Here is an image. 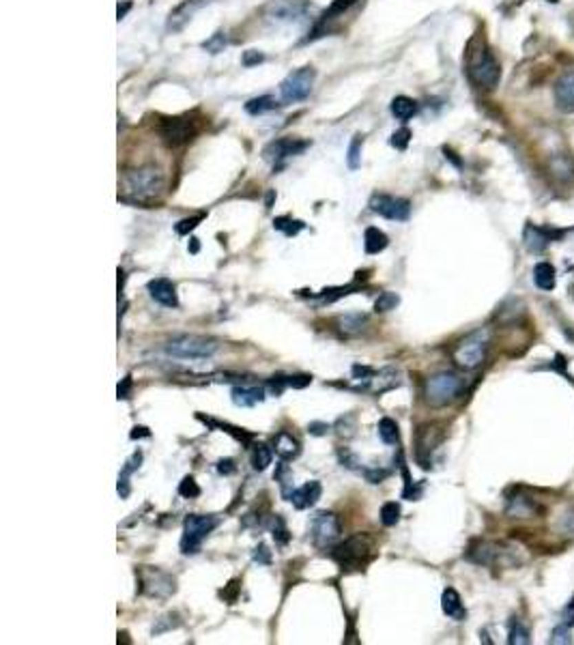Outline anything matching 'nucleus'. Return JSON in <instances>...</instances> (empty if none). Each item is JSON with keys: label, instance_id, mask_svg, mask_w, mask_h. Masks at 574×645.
<instances>
[{"label": "nucleus", "instance_id": "obj_1", "mask_svg": "<svg viewBox=\"0 0 574 645\" xmlns=\"http://www.w3.org/2000/svg\"><path fill=\"white\" fill-rule=\"evenodd\" d=\"M166 190V176L157 166H140L136 170H127L121 178L119 201L145 205L157 201Z\"/></svg>", "mask_w": 574, "mask_h": 645}, {"label": "nucleus", "instance_id": "obj_2", "mask_svg": "<svg viewBox=\"0 0 574 645\" xmlns=\"http://www.w3.org/2000/svg\"><path fill=\"white\" fill-rule=\"evenodd\" d=\"M467 76L484 91H493L501 80V67L486 43H471L467 52Z\"/></svg>", "mask_w": 574, "mask_h": 645}, {"label": "nucleus", "instance_id": "obj_3", "mask_svg": "<svg viewBox=\"0 0 574 645\" xmlns=\"http://www.w3.org/2000/svg\"><path fill=\"white\" fill-rule=\"evenodd\" d=\"M331 560L342 570H364L374 557V544L366 533H355L331 549Z\"/></svg>", "mask_w": 574, "mask_h": 645}, {"label": "nucleus", "instance_id": "obj_4", "mask_svg": "<svg viewBox=\"0 0 574 645\" xmlns=\"http://www.w3.org/2000/svg\"><path fill=\"white\" fill-rule=\"evenodd\" d=\"M464 389V379L456 372H437L424 383V398L433 407H445L454 402Z\"/></svg>", "mask_w": 574, "mask_h": 645}, {"label": "nucleus", "instance_id": "obj_5", "mask_svg": "<svg viewBox=\"0 0 574 645\" xmlns=\"http://www.w3.org/2000/svg\"><path fill=\"white\" fill-rule=\"evenodd\" d=\"M164 349L168 355L178 357V360H209V357L218 353L220 345L205 336L185 334V336H176L168 340Z\"/></svg>", "mask_w": 574, "mask_h": 645}, {"label": "nucleus", "instance_id": "obj_6", "mask_svg": "<svg viewBox=\"0 0 574 645\" xmlns=\"http://www.w3.org/2000/svg\"><path fill=\"white\" fill-rule=\"evenodd\" d=\"M489 329H478L469 336H464L452 351V360L462 370H475L482 366L489 349Z\"/></svg>", "mask_w": 574, "mask_h": 645}, {"label": "nucleus", "instance_id": "obj_7", "mask_svg": "<svg viewBox=\"0 0 574 645\" xmlns=\"http://www.w3.org/2000/svg\"><path fill=\"white\" fill-rule=\"evenodd\" d=\"M220 525V516L215 514H189L183 523V538H181V553L196 555L203 546L205 538Z\"/></svg>", "mask_w": 574, "mask_h": 645}, {"label": "nucleus", "instance_id": "obj_8", "mask_svg": "<svg viewBox=\"0 0 574 645\" xmlns=\"http://www.w3.org/2000/svg\"><path fill=\"white\" fill-rule=\"evenodd\" d=\"M138 575V585H140V594H145L149 598H170L176 591V581L174 577H170L168 572L159 570V568H149L142 566L136 570Z\"/></svg>", "mask_w": 574, "mask_h": 645}, {"label": "nucleus", "instance_id": "obj_9", "mask_svg": "<svg viewBox=\"0 0 574 645\" xmlns=\"http://www.w3.org/2000/svg\"><path fill=\"white\" fill-rule=\"evenodd\" d=\"M316 80V69L314 67H301L293 74H289L284 78V82L280 84V95L286 103H295L306 99L312 91Z\"/></svg>", "mask_w": 574, "mask_h": 645}, {"label": "nucleus", "instance_id": "obj_10", "mask_svg": "<svg viewBox=\"0 0 574 645\" xmlns=\"http://www.w3.org/2000/svg\"><path fill=\"white\" fill-rule=\"evenodd\" d=\"M340 535H342V525L334 512H318L312 518L310 538L316 549H331L340 540Z\"/></svg>", "mask_w": 574, "mask_h": 645}, {"label": "nucleus", "instance_id": "obj_11", "mask_svg": "<svg viewBox=\"0 0 574 645\" xmlns=\"http://www.w3.org/2000/svg\"><path fill=\"white\" fill-rule=\"evenodd\" d=\"M196 132H198V125H196V121L189 114L164 119L159 125V136L168 147L187 145V142L196 136Z\"/></svg>", "mask_w": 574, "mask_h": 645}, {"label": "nucleus", "instance_id": "obj_12", "mask_svg": "<svg viewBox=\"0 0 574 645\" xmlns=\"http://www.w3.org/2000/svg\"><path fill=\"white\" fill-rule=\"evenodd\" d=\"M370 211L381 215L385 220H393V222H407L411 218V203L407 198H400V196H389V194H374L370 203H368Z\"/></svg>", "mask_w": 574, "mask_h": 645}, {"label": "nucleus", "instance_id": "obj_13", "mask_svg": "<svg viewBox=\"0 0 574 645\" xmlns=\"http://www.w3.org/2000/svg\"><path fill=\"white\" fill-rule=\"evenodd\" d=\"M310 147L308 140H297V138H278L274 142H269V145L263 149V159L269 161V164L274 166H280L284 159L289 157H295L299 153H303Z\"/></svg>", "mask_w": 574, "mask_h": 645}, {"label": "nucleus", "instance_id": "obj_14", "mask_svg": "<svg viewBox=\"0 0 574 645\" xmlns=\"http://www.w3.org/2000/svg\"><path fill=\"white\" fill-rule=\"evenodd\" d=\"M564 235L562 230H553V228H542V226H533V224H527L525 226V235H523V243L529 252H544L546 245L553 243L555 239H560Z\"/></svg>", "mask_w": 574, "mask_h": 645}, {"label": "nucleus", "instance_id": "obj_15", "mask_svg": "<svg viewBox=\"0 0 574 645\" xmlns=\"http://www.w3.org/2000/svg\"><path fill=\"white\" fill-rule=\"evenodd\" d=\"M308 11V5L306 3H297V0H276V3L269 5L267 13L271 20H278V22H295L299 17H303V13Z\"/></svg>", "mask_w": 574, "mask_h": 645}, {"label": "nucleus", "instance_id": "obj_16", "mask_svg": "<svg viewBox=\"0 0 574 645\" xmlns=\"http://www.w3.org/2000/svg\"><path fill=\"white\" fill-rule=\"evenodd\" d=\"M553 95H555V105H557L562 112L566 114L574 112V71H568V74H564L555 82Z\"/></svg>", "mask_w": 574, "mask_h": 645}, {"label": "nucleus", "instance_id": "obj_17", "mask_svg": "<svg viewBox=\"0 0 574 645\" xmlns=\"http://www.w3.org/2000/svg\"><path fill=\"white\" fill-rule=\"evenodd\" d=\"M149 295L166 308H176L178 297H176V286L168 278H155L149 282Z\"/></svg>", "mask_w": 574, "mask_h": 645}, {"label": "nucleus", "instance_id": "obj_18", "mask_svg": "<svg viewBox=\"0 0 574 645\" xmlns=\"http://www.w3.org/2000/svg\"><path fill=\"white\" fill-rule=\"evenodd\" d=\"M320 493H322V487L320 482L312 480V482H306L303 487L295 489L293 495H291V501L297 510H306V508H312L316 501L320 499Z\"/></svg>", "mask_w": 574, "mask_h": 645}, {"label": "nucleus", "instance_id": "obj_19", "mask_svg": "<svg viewBox=\"0 0 574 645\" xmlns=\"http://www.w3.org/2000/svg\"><path fill=\"white\" fill-rule=\"evenodd\" d=\"M205 3H209V0H185L183 5H178L172 13H170V20H168V30H181L189 20H192V15L198 11Z\"/></svg>", "mask_w": 574, "mask_h": 645}, {"label": "nucleus", "instance_id": "obj_20", "mask_svg": "<svg viewBox=\"0 0 574 645\" xmlns=\"http://www.w3.org/2000/svg\"><path fill=\"white\" fill-rule=\"evenodd\" d=\"M274 450H276V454L280 456V460H295L299 454H301V445H299V441L291 435V433H286V430H282V433H278L276 437H274Z\"/></svg>", "mask_w": 574, "mask_h": 645}, {"label": "nucleus", "instance_id": "obj_21", "mask_svg": "<svg viewBox=\"0 0 574 645\" xmlns=\"http://www.w3.org/2000/svg\"><path fill=\"white\" fill-rule=\"evenodd\" d=\"M441 608L447 617H452L456 622H462L464 617H467V608H464L458 591L454 587H447L441 594Z\"/></svg>", "mask_w": 574, "mask_h": 645}, {"label": "nucleus", "instance_id": "obj_22", "mask_svg": "<svg viewBox=\"0 0 574 645\" xmlns=\"http://www.w3.org/2000/svg\"><path fill=\"white\" fill-rule=\"evenodd\" d=\"M140 464H142V452L138 450V452H134V454L130 456V460L125 462V467H123V469H121V473H119L116 491H119L121 499H127V497H130V493H132L130 478H132V473H134V471H138V469H140Z\"/></svg>", "mask_w": 574, "mask_h": 645}, {"label": "nucleus", "instance_id": "obj_23", "mask_svg": "<svg viewBox=\"0 0 574 645\" xmlns=\"http://www.w3.org/2000/svg\"><path fill=\"white\" fill-rule=\"evenodd\" d=\"M265 400L263 387H235L232 389V402L237 407H254Z\"/></svg>", "mask_w": 574, "mask_h": 645}, {"label": "nucleus", "instance_id": "obj_24", "mask_svg": "<svg viewBox=\"0 0 574 645\" xmlns=\"http://www.w3.org/2000/svg\"><path fill=\"white\" fill-rule=\"evenodd\" d=\"M387 245H389V239H387V235L383 230L374 228V226L366 228V232H364V249H366V254H379V252H383Z\"/></svg>", "mask_w": 574, "mask_h": 645}, {"label": "nucleus", "instance_id": "obj_25", "mask_svg": "<svg viewBox=\"0 0 574 645\" xmlns=\"http://www.w3.org/2000/svg\"><path fill=\"white\" fill-rule=\"evenodd\" d=\"M391 114L396 116L398 121L413 119L418 114V101L407 97V95H398L396 99L391 101Z\"/></svg>", "mask_w": 574, "mask_h": 645}, {"label": "nucleus", "instance_id": "obj_26", "mask_svg": "<svg viewBox=\"0 0 574 645\" xmlns=\"http://www.w3.org/2000/svg\"><path fill=\"white\" fill-rule=\"evenodd\" d=\"M533 282L537 289L553 291L555 289V267L551 263H537L533 267Z\"/></svg>", "mask_w": 574, "mask_h": 645}, {"label": "nucleus", "instance_id": "obj_27", "mask_svg": "<svg viewBox=\"0 0 574 645\" xmlns=\"http://www.w3.org/2000/svg\"><path fill=\"white\" fill-rule=\"evenodd\" d=\"M278 101L271 97V95H263V97H254L245 103V112L252 114V116H258V114H265V112H271V110H278Z\"/></svg>", "mask_w": 574, "mask_h": 645}, {"label": "nucleus", "instance_id": "obj_28", "mask_svg": "<svg viewBox=\"0 0 574 645\" xmlns=\"http://www.w3.org/2000/svg\"><path fill=\"white\" fill-rule=\"evenodd\" d=\"M376 433H379V439L387 445H396L400 441V430H398V424L389 420V418H383L376 426Z\"/></svg>", "mask_w": 574, "mask_h": 645}, {"label": "nucleus", "instance_id": "obj_29", "mask_svg": "<svg viewBox=\"0 0 574 645\" xmlns=\"http://www.w3.org/2000/svg\"><path fill=\"white\" fill-rule=\"evenodd\" d=\"M271 458H274V454H271V450H269V445H265V443H256L254 447H252V469L254 471H265L269 464H271Z\"/></svg>", "mask_w": 574, "mask_h": 645}, {"label": "nucleus", "instance_id": "obj_30", "mask_svg": "<svg viewBox=\"0 0 574 645\" xmlns=\"http://www.w3.org/2000/svg\"><path fill=\"white\" fill-rule=\"evenodd\" d=\"M276 480L280 482V489H282V495H284V499H289L291 501V495H293V471H291V467L286 464V460H282L280 464H278V469H276Z\"/></svg>", "mask_w": 574, "mask_h": 645}, {"label": "nucleus", "instance_id": "obj_31", "mask_svg": "<svg viewBox=\"0 0 574 645\" xmlns=\"http://www.w3.org/2000/svg\"><path fill=\"white\" fill-rule=\"evenodd\" d=\"M508 643L512 645H527L529 643V631L521 620L510 622V633H508Z\"/></svg>", "mask_w": 574, "mask_h": 645}, {"label": "nucleus", "instance_id": "obj_32", "mask_svg": "<svg viewBox=\"0 0 574 645\" xmlns=\"http://www.w3.org/2000/svg\"><path fill=\"white\" fill-rule=\"evenodd\" d=\"M274 228L284 232L286 237H295L297 232H301L303 228H306V224H303L301 220H293V218H276Z\"/></svg>", "mask_w": 574, "mask_h": 645}, {"label": "nucleus", "instance_id": "obj_33", "mask_svg": "<svg viewBox=\"0 0 574 645\" xmlns=\"http://www.w3.org/2000/svg\"><path fill=\"white\" fill-rule=\"evenodd\" d=\"M366 322H368V318L362 316V314H349L345 318H340V329H342L345 334H349V336H353V334H360L364 329Z\"/></svg>", "mask_w": 574, "mask_h": 645}, {"label": "nucleus", "instance_id": "obj_34", "mask_svg": "<svg viewBox=\"0 0 574 645\" xmlns=\"http://www.w3.org/2000/svg\"><path fill=\"white\" fill-rule=\"evenodd\" d=\"M398 303H400V295L385 291V293H381L379 297H376V301H374V312H379V314L389 312V310L396 308Z\"/></svg>", "mask_w": 574, "mask_h": 645}, {"label": "nucleus", "instance_id": "obj_35", "mask_svg": "<svg viewBox=\"0 0 574 645\" xmlns=\"http://www.w3.org/2000/svg\"><path fill=\"white\" fill-rule=\"evenodd\" d=\"M362 142H364L362 136H355V138L351 140V145H349L347 164H349L351 170H357V168H360V164H362Z\"/></svg>", "mask_w": 574, "mask_h": 645}, {"label": "nucleus", "instance_id": "obj_36", "mask_svg": "<svg viewBox=\"0 0 574 645\" xmlns=\"http://www.w3.org/2000/svg\"><path fill=\"white\" fill-rule=\"evenodd\" d=\"M398 521H400V506L396 504V501H387V504H383V508H381V523L385 527H393Z\"/></svg>", "mask_w": 574, "mask_h": 645}, {"label": "nucleus", "instance_id": "obj_37", "mask_svg": "<svg viewBox=\"0 0 574 645\" xmlns=\"http://www.w3.org/2000/svg\"><path fill=\"white\" fill-rule=\"evenodd\" d=\"M271 535H274L276 544H286L291 540V533H289V529H286L284 518L278 516V514L274 516V523H271Z\"/></svg>", "mask_w": 574, "mask_h": 645}, {"label": "nucleus", "instance_id": "obj_38", "mask_svg": "<svg viewBox=\"0 0 574 645\" xmlns=\"http://www.w3.org/2000/svg\"><path fill=\"white\" fill-rule=\"evenodd\" d=\"M178 495L185 497V499H194V497H198V495H201V487H198V482H196L192 475H185V478L181 480V484H178Z\"/></svg>", "mask_w": 574, "mask_h": 645}, {"label": "nucleus", "instance_id": "obj_39", "mask_svg": "<svg viewBox=\"0 0 574 645\" xmlns=\"http://www.w3.org/2000/svg\"><path fill=\"white\" fill-rule=\"evenodd\" d=\"M174 615H176V613H168V615H164V617H159V620H157V624L153 626V631H151V633H153V635H161V633H168V631L178 628V626H181V620L176 617L174 622H170Z\"/></svg>", "mask_w": 574, "mask_h": 645}, {"label": "nucleus", "instance_id": "obj_40", "mask_svg": "<svg viewBox=\"0 0 574 645\" xmlns=\"http://www.w3.org/2000/svg\"><path fill=\"white\" fill-rule=\"evenodd\" d=\"M355 3H357V0H334V3L329 5V9L325 11V15H322V20H334L336 15H342Z\"/></svg>", "mask_w": 574, "mask_h": 645}, {"label": "nucleus", "instance_id": "obj_41", "mask_svg": "<svg viewBox=\"0 0 574 645\" xmlns=\"http://www.w3.org/2000/svg\"><path fill=\"white\" fill-rule=\"evenodd\" d=\"M411 130H407V127H402V130H398V132H393L391 134V138H389V145L393 147V149H398V151H404L407 147H409V142H411Z\"/></svg>", "mask_w": 574, "mask_h": 645}, {"label": "nucleus", "instance_id": "obj_42", "mask_svg": "<svg viewBox=\"0 0 574 645\" xmlns=\"http://www.w3.org/2000/svg\"><path fill=\"white\" fill-rule=\"evenodd\" d=\"M205 220V213H201V215H194V218H185V220H181L176 226H174V230H176V235H189V232L198 226L201 222Z\"/></svg>", "mask_w": 574, "mask_h": 645}, {"label": "nucleus", "instance_id": "obj_43", "mask_svg": "<svg viewBox=\"0 0 574 645\" xmlns=\"http://www.w3.org/2000/svg\"><path fill=\"white\" fill-rule=\"evenodd\" d=\"M239 589H241V581H230L222 591H220V596L228 602V604H232V602H237V596H239Z\"/></svg>", "mask_w": 574, "mask_h": 645}, {"label": "nucleus", "instance_id": "obj_44", "mask_svg": "<svg viewBox=\"0 0 574 645\" xmlns=\"http://www.w3.org/2000/svg\"><path fill=\"white\" fill-rule=\"evenodd\" d=\"M224 45H226V39H224V34H222V32H215L209 41H205V43H203V48H205V50H209L211 54H218V52H222V50H224Z\"/></svg>", "mask_w": 574, "mask_h": 645}, {"label": "nucleus", "instance_id": "obj_45", "mask_svg": "<svg viewBox=\"0 0 574 645\" xmlns=\"http://www.w3.org/2000/svg\"><path fill=\"white\" fill-rule=\"evenodd\" d=\"M572 628L564 624H557V628L553 631V637H551V643H572Z\"/></svg>", "mask_w": 574, "mask_h": 645}, {"label": "nucleus", "instance_id": "obj_46", "mask_svg": "<svg viewBox=\"0 0 574 645\" xmlns=\"http://www.w3.org/2000/svg\"><path fill=\"white\" fill-rule=\"evenodd\" d=\"M286 383L289 387H295V389H303L312 383V376L310 374H295V376H286Z\"/></svg>", "mask_w": 574, "mask_h": 645}, {"label": "nucleus", "instance_id": "obj_47", "mask_svg": "<svg viewBox=\"0 0 574 645\" xmlns=\"http://www.w3.org/2000/svg\"><path fill=\"white\" fill-rule=\"evenodd\" d=\"M132 385H134V381H132V376L127 374L125 379L119 383V387H116V398L119 400H127L130 396H132Z\"/></svg>", "mask_w": 574, "mask_h": 645}, {"label": "nucleus", "instance_id": "obj_48", "mask_svg": "<svg viewBox=\"0 0 574 645\" xmlns=\"http://www.w3.org/2000/svg\"><path fill=\"white\" fill-rule=\"evenodd\" d=\"M254 562H258V564H263V566H269L271 564V551H269L265 544H258L256 549H254Z\"/></svg>", "mask_w": 574, "mask_h": 645}, {"label": "nucleus", "instance_id": "obj_49", "mask_svg": "<svg viewBox=\"0 0 574 645\" xmlns=\"http://www.w3.org/2000/svg\"><path fill=\"white\" fill-rule=\"evenodd\" d=\"M286 385H289V383H286V376H274V379L269 381V385H267V387H269V391L274 393V396H280V393L284 391V387H286Z\"/></svg>", "mask_w": 574, "mask_h": 645}, {"label": "nucleus", "instance_id": "obj_50", "mask_svg": "<svg viewBox=\"0 0 574 645\" xmlns=\"http://www.w3.org/2000/svg\"><path fill=\"white\" fill-rule=\"evenodd\" d=\"M263 54L260 52H256V50H249V52H245L243 54V65L245 67H252V65H258V63H263Z\"/></svg>", "mask_w": 574, "mask_h": 645}, {"label": "nucleus", "instance_id": "obj_51", "mask_svg": "<svg viewBox=\"0 0 574 645\" xmlns=\"http://www.w3.org/2000/svg\"><path fill=\"white\" fill-rule=\"evenodd\" d=\"M340 462H342L345 467H349V469H357V464H360L357 456H353L349 450H340Z\"/></svg>", "mask_w": 574, "mask_h": 645}, {"label": "nucleus", "instance_id": "obj_52", "mask_svg": "<svg viewBox=\"0 0 574 645\" xmlns=\"http://www.w3.org/2000/svg\"><path fill=\"white\" fill-rule=\"evenodd\" d=\"M560 624H564V626H568V628H572L574 626V598L568 602V606H566V611L562 613V622Z\"/></svg>", "mask_w": 574, "mask_h": 645}, {"label": "nucleus", "instance_id": "obj_53", "mask_svg": "<svg viewBox=\"0 0 574 645\" xmlns=\"http://www.w3.org/2000/svg\"><path fill=\"white\" fill-rule=\"evenodd\" d=\"M364 475H366V480L370 484H379L383 478H387V471H383V469H366Z\"/></svg>", "mask_w": 574, "mask_h": 645}, {"label": "nucleus", "instance_id": "obj_54", "mask_svg": "<svg viewBox=\"0 0 574 645\" xmlns=\"http://www.w3.org/2000/svg\"><path fill=\"white\" fill-rule=\"evenodd\" d=\"M218 471H220L222 475H230V473L237 471V464H235V460H230V458L220 460V462H218Z\"/></svg>", "mask_w": 574, "mask_h": 645}, {"label": "nucleus", "instance_id": "obj_55", "mask_svg": "<svg viewBox=\"0 0 574 645\" xmlns=\"http://www.w3.org/2000/svg\"><path fill=\"white\" fill-rule=\"evenodd\" d=\"M308 430L312 435H316V437H320V435H325V433H329V424H322V422H312L310 426H308Z\"/></svg>", "mask_w": 574, "mask_h": 645}, {"label": "nucleus", "instance_id": "obj_56", "mask_svg": "<svg viewBox=\"0 0 574 645\" xmlns=\"http://www.w3.org/2000/svg\"><path fill=\"white\" fill-rule=\"evenodd\" d=\"M132 439H142V437H151V430L147 426H134L132 433H130Z\"/></svg>", "mask_w": 574, "mask_h": 645}, {"label": "nucleus", "instance_id": "obj_57", "mask_svg": "<svg viewBox=\"0 0 574 645\" xmlns=\"http://www.w3.org/2000/svg\"><path fill=\"white\" fill-rule=\"evenodd\" d=\"M130 9H132V3H130V0H127V3H123V5H119V9H116V20L121 22V20H123V17H125V15H127V11H130Z\"/></svg>", "mask_w": 574, "mask_h": 645}, {"label": "nucleus", "instance_id": "obj_58", "mask_svg": "<svg viewBox=\"0 0 574 645\" xmlns=\"http://www.w3.org/2000/svg\"><path fill=\"white\" fill-rule=\"evenodd\" d=\"M189 241H192V243H189V252L196 254V252L201 249V243H198V239H189Z\"/></svg>", "mask_w": 574, "mask_h": 645}]
</instances>
